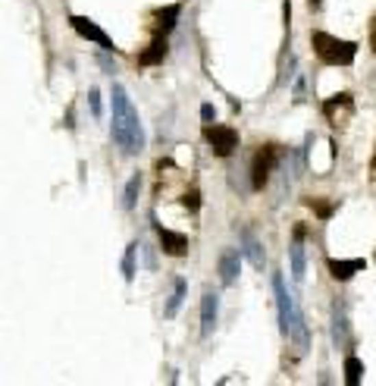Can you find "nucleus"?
I'll list each match as a JSON object with an SVG mask.
<instances>
[{
	"label": "nucleus",
	"mask_w": 376,
	"mask_h": 386,
	"mask_svg": "<svg viewBox=\"0 0 376 386\" xmlns=\"http://www.w3.org/2000/svg\"><path fill=\"white\" fill-rule=\"evenodd\" d=\"M361 377H364V364H361V358L348 355V358H345V383H348V386H358V383H361Z\"/></svg>",
	"instance_id": "f3484780"
},
{
	"label": "nucleus",
	"mask_w": 376,
	"mask_h": 386,
	"mask_svg": "<svg viewBox=\"0 0 376 386\" xmlns=\"http://www.w3.org/2000/svg\"><path fill=\"white\" fill-rule=\"evenodd\" d=\"M238 274H242V252L226 248V252L220 254V280H223V286H236Z\"/></svg>",
	"instance_id": "9d476101"
},
{
	"label": "nucleus",
	"mask_w": 376,
	"mask_h": 386,
	"mask_svg": "<svg viewBox=\"0 0 376 386\" xmlns=\"http://www.w3.org/2000/svg\"><path fill=\"white\" fill-rule=\"evenodd\" d=\"M370 45H373V51H376V16H373V25H370Z\"/></svg>",
	"instance_id": "393cba45"
},
{
	"label": "nucleus",
	"mask_w": 376,
	"mask_h": 386,
	"mask_svg": "<svg viewBox=\"0 0 376 386\" xmlns=\"http://www.w3.org/2000/svg\"><path fill=\"white\" fill-rule=\"evenodd\" d=\"M238 239H242V254L251 261V267H254V270H264L266 254H264V245H260V239L254 236L248 226H242V230H238Z\"/></svg>",
	"instance_id": "6e6552de"
},
{
	"label": "nucleus",
	"mask_w": 376,
	"mask_h": 386,
	"mask_svg": "<svg viewBox=\"0 0 376 386\" xmlns=\"http://www.w3.org/2000/svg\"><path fill=\"white\" fill-rule=\"evenodd\" d=\"M69 25H73L75 32H79L82 38H88V41H95V45H101L103 51H113V41H110V35L101 29L97 23H91L88 16H69Z\"/></svg>",
	"instance_id": "423d86ee"
},
{
	"label": "nucleus",
	"mask_w": 376,
	"mask_h": 386,
	"mask_svg": "<svg viewBox=\"0 0 376 386\" xmlns=\"http://www.w3.org/2000/svg\"><path fill=\"white\" fill-rule=\"evenodd\" d=\"M370 176L376 179V154H373V160H370Z\"/></svg>",
	"instance_id": "bb28decb"
},
{
	"label": "nucleus",
	"mask_w": 376,
	"mask_h": 386,
	"mask_svg": "<svg viewBox=\"0 0 376 386\" xmlns=\"http://www.w3.org/2000/svg\"><path fill=\"white\" fill-rule=\"evenodd\" d=\"M182 204H185L188 210H198V208H201V192H198V189H192V192H185Z\"/></svg>",
	"instance_id": "4be33fe9"
},
{
	"label": "nucleus",
	"mask_w": 376,
	"mask_h": 386,
	"mask_svg": "<svg viewBox=\"0 0 376 386\" xmlns=\"http://www.w3.org/2000/svg\"><path fill=\"white\" fill-rule=\"evenodd\" d=\"M113 141L125 154H141L145 151V129H141L138 110L132 107L123 85H113Z\"/></svg>",
	"instance_id": "f257e3e1"
},
{
	"label": "nucleus",
	"mask_w": 376,
	"mask_h": 386,
	"mask_svg": "<svg viewBox=\"0 0 376 386\" xmlns=\"http://www.w3.org/2000/svg\"><path fill=\"white\" fill-rule=\"evenodd\" d=\"M157 236H160V248L166 254H173V258H182V254H188V236H185V232L163 230V226H157Z\"/></svg>",
	"instance_id": "9b49d317"
},
{
	"label": "nucleus",
	"mask_w": 376,
	"mask_h": 386,
	"mask_svg": "<svg viewBox=\"0 0 376 386\" xmlns=\"http://www.w3.org/2000/svg\"><path fill=\"white\" fill-rule=\"evenodd\" d=\"M138 192H141V176L135 173V176L125 182V192H123V208L125 210H132L135 204H138Z\"/></svg>",
	"instance_id": "dca6fc26"
},
{
	"label": "nucleus",
	"mask_w": 376,
	"mask_h": 386,
	"mask_svg": "<svg viewBox=\"0 0 376 386\" xmlns=\"http://www.w3.org/2000/svg\"><path fill=\"white\" fill-rule=\"evenodd\" d=\"M216 314H220V295L207 289V292H204V298H201V336H204V339H207L210 333H214V327H216Z\"/></svg>",
	"instance_id": "1a4fd4ad"
},
{
	"label": "nucleus",
	"mask_w": 376,
	"mask_h": 386,
	"mask_svg": "<svg viewBox=\"0 0 376 386\" xmlns=\"http://www.w3.org/2000/svg\"><path fill=\"white\" fill-rule=\"evenodd\" d=\"M204 141L210 145L216 157H229L238 148V132L232 126H220V123H204Z\"/></svg>",
	"instance_id": "39448f33"
},
{
	"label": "nucleus",
	"mask_w": 376,
	"mask_h": 386,
	"mask_svg": "<svg viewBox=\"0 0 376 386\" xmlns=\"http://www.w3.org/2000/svg\"><path fill=\"white\" fill-rule=\"evenodd\" d=\"M273 292H276V308H279V330L282 336L298 346V352H308L310 339H308V324H304V314L298 308L295 295L286 289V280L282 274H273Z\"/></svg>",
	"instance_id": "f03ea898"
},
{
	"label": "nucleus",
	"mask_w": 376,
	"mask_h": 386,
	"mask_svg": "<svg viewBox=\"0 0 376 386\" xmlns=\"http://www.w3.org/2000/svg\"><path fill=\"white\" fill-rule=\"evenodd\" d=\"M179 19V3H170V7L157 10V25H160V32H170L173 25H176Z\"/></svg>",
	"instance_id": "a211bd4d"
},
{
	"label": "nucleus",
	"mask_w": 376,
	"mask_h": 386,
	"mask_svg": "<svg viewBox=\"0 0 376 386\" xmlns=\"http://www.w3.org/2000/svg\"><path fill=\"white\" fill-rule=\"evenodd\" d=\"M308 204H310V208H314V210H317V214L323 217V220L332 214V204H323V201H308Z\"/></svg>",
	"instance_id": "5701e85b"
},
{
	"label": "nucleus",
	"mask_w": 376,
	"mask_h": 386,
	"mask_svg": "<svg viewBox=\"0 0 376 386\" xmlns=\"http://www.w3.org/2000/svg\"><path fill=\"white\" fill-rule=\"evenodd\" d=\"M310 47L326 67H351L358 57V41H345V38H336L320 29L310 32Z\"/></svg>",
	"instance_id": "7ed1b4c3"
},
{
	"label": "nucleus",
	"mask_w": 376,
	"mask_h": 386,
	"mask_svg": "<svg viewBox=\"0 0 376 386\" xmlns=\"http://www.w3.org/2000/svg\"><path fill=\"white\" fill-rule=\"evenodd\" d=\"M286 7H288V0H286ZM286 16H288V10H286Z\"/></svg>",
	"instance_id": "c85d7f7f"
},
{
	"label": "nucleus",
	"mask_w": 376,
	"mask_h": 386,
	"mask_svg": "<svg viewBox=\"0 0 376 386\" xmlns=\"http://www.w3.org/2000/svg\"><path fill=\"white\" fill-rule=\"evenodd\" d=\"M185 292H188V282L182 280V276H179L176 282H173V295H170V302L163 304V317H176L179 314V308H182V302H185Z\"/></svg>",
	"instance_id": "2eb2a0df"
},
{
	"label": "nucleus",
	"mask_w": 376,
	"mask_h": 386,
	"mask_svg": "<svg viewBox=\"0 0 376 386\" xmlns=\"http://www.w3.org/2000/svg\"><path fill=\"white\" fill-rule=\"evenodd\" d=\"M342 107H351V95H336L329 97L323 104V117L326 119H336V110H342Z\"/></svg>",
	"instance_id": "aec40b11"
},
{
	"label": "nucleus",
	"mask_w": 376,
	"mask_h": 386,
	"mask_svg": "<svg viewBox=\"0 0 376 386\" xmlns=\"http://www.w3.org/2000/svg\"><path fill=\"white\" fill-rule=\"evenodd\" d=\"M332 342L336 346H348V317H345V308H342L339 302H336V308H332Z\"/></svg>",
	"instance_id": "4468645a"
},
{
	"label": "nucleus",
	"mask_w": 376,
	"mask_h": 386,
	"mask_svg": "<svg viewBox=\"0 0 376 386\" xmlns=\"http://www.w3.org/2000/svg\"><path fill=\"white\" fill-rule=\"evenodd\" d=\"M101 67L107 69V73H116V67H113V63H110V60H107V57H101Z\"/></svg>",
	"instance_id": "a878e982"
},
{
	"label": "nucleus",
	"mask_w": 376,
	"mask_h": 386,
	"mask_svg": "<svg viewBox=\"0 0 376 386\" xmlns=\"http://www.w3.org/2000/svg\"><path fill=\"white\" fill-rule=\"evenodd\" d=\"M308 3H310V7H314V10H320V7H323V0H308Z\"/></svg>",
	"instance_id": "cd10ccee"
},
{
	"label": "nucleus",
	"mask_w": 376,
	"mask_h": 386,
	"mask_svg": "<svg viewBox=\"0 0 376 386\" xmlns=\"http://www.w3.org/2000/svg\"><path fill=\"white\" fill-rule=\"evenodd\" d=\"M288 258H292V280L301 282L304 280V270H308V261H304V226H301V223H298L295 232H292Z\"/></svg>",
	"instance_id": "0eeeda50"
},
{
	"label": "nucleus",
	"mask_w": 376,
	"mask_h": 386,
	"mask_svg": "<svg viewBox=\"0 0 376 386\" xmlns=\"http://www.w3.org/2000/svg\"><path fill=\"white\" fill-rule=\"evenodd\" d=\"M326 267H329V274L336 276V280H351L354 274H361L364 267H367V261L364 258H351V261H339V258H329L326 261Z\"/></svg>",
	"instance_id": "f8f14e48"
},
{
	"label": "nucleus",
	"mask_w": 376,
	"mask_h": 386,
	"mask_svg": "<svg viewBox=\"0 0 376 386\" xmlns=\"http://www.w3.org/2000/svg\"><path fill=\"white\" fill-rule=\"evenodd\" d=\"M282 160V148L279 145H264V148L254 154V160H251V186L254 189H264L266 179H270V173L276 170V164Z\"/></svg>",
	"instance_id": "20e7f679"
},
{
	"label": "nucleus",
	"mask_w": 376,
	"mask_h": 386,
	"mask_svg": "<svg viewBox=\"0 0 376 386\" xmlns=\"http://www.w3.org/2000/svg\"><path fill=\"white\" fill-rule=\"evenodd\" d=\"M138 242H129L125 245V254H123V276H125V282H132L135 280V252H138Z\"/></svg>",
	"instance_id": "6ab92c4d"
},
{
	"label": "nucleus",
	"mask_w": 376,
	"mask_h": 386,
	"mask_svg": "<svg viewBox=\"0 0 376 386\" xmlns=\"http://www.w3.org/2000/svg\"><path fill=\"white\" fill-rule=\"evenodd\" d=\"M201 119H204V123H214V119H216L214 104H204V107H201Z\"/></svg>",
	"instance_id": "b1692460"
},
{
	"label": "nucleus",
	"mask_w": 376,
	"mask_h": 386,
	"mask_svg": "<svg viewBox=\"0 0 376 386\" xmlns=\"http://www.w3.org/2000/svg\"><path fill=\"white\" fill-rule=\"evenodd\" d=\"M163 57H166V32L154 35V41L148 45V51L138 53V63L141 67H157V63H163Z\"/></svg>",
	"instance_id": "ddd939ff"
},
{
	"label": "nucleus",
	"mask_w": 376,
	"mask_h": 386,
	"mask_svg": "<svg viewBox=\"0 0 376 386\" xmlns=\"http://www.w3.org/2000/svg\"><path fill=\"white\" fill-rule=\"evenodd\" d=\"M88 104H91V113H95V119H101L103 110H101V91H97V88L88 91Z\"/></svg>",
	"instance_id": "412c9836"
}]
</instances>
